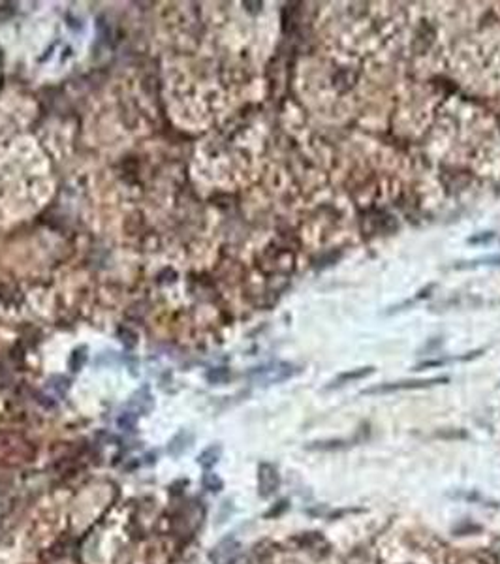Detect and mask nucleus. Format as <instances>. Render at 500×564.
Instances as JSON below:
<instances>
[{
    "label": "nucleus",
    "instance_id": "4",
    "mask_svg": "<svg viewBox=\"0 0 500 564\" xmlns=\"http://www.w3.org/2000/svg\"><path fill=\"white\" fill-rule=\"evenodd\" d=\"M239 544L233 538H226L220 544L211 551V560L213 564H235L237 557H239Z\"/></svg>",
    "mask_w": 500,
    "mask_h": 564
},
{
    "label": "nucleus",
    "instance_id": "9",
    "mask_svg": "<svg viewBox=\"0 0 500 564\" xmlns=\"http://www.w3.org/2000/svg\"><path fill=\"white\" fill-rule=\"evenodd\" d=\"M493 239V233H481V235H476V237H470L468 239V243H472V245H476V243H485V241H491Z\"/></svg>",
    "mask_w": 500,
    "mask_h": 564
},
{
    "label": "nucleus",
    "instance_id": "2",
    "mask_svg": "<svg viewBox=\"0 0 500 564\" xmlns=\"http://www.w3.org/2000/svg\"><path fill=\"white\" fill-rule=\"evenodd\" d=\"M278 485H280V476L273 465L269 463H263L258 468V489H260V495L263 498L271 497L278 491Z\"/></svg>",
    "mask_w": 500,
    "mask_h": 564
},
{
    "label": "nucleus",
    "instance_id": "3",
    "mask_svg": "<svg viewBox=\"0 0 500 564\" xmlns=\"http://www.w3.org/2000/svg\"><path fill=\"white\" fill-rule=\"evenodd\" d=\"M297 372H299V369H296V367L289 365V363H275V365H271V367L258 369L256 376H258V380H262V382L273 384V382H282V380L291 378Z\"/></svg>",
    "mask_w": 500,
    "mask_h": 564
},
{
    "label": "nucleus",
    "instance_id": "6",
    "mask_svg": "<svg viewBox=\"0 0 500 564\" xmlns=\"http://www.w3.org/2000/svg\"><path fill=\"white\" fill-rule=\"evenodd\" d=\"M218 459H220V446H211V448H207V450L197 457V463L209 470L211 466L217 465Z\"/></svg>",
    "mask_w": 500,
    "mask_h": 564
},
{
    "label": "nucleus",
    "instance_id": "8",
    "mask_svg": "<svg viewBox=\"0 0 500 564\" xmlns=\"http://www.w3.org/2000/svg\"><path fill=\"white\" fill-rule=\"evenodd\" d=\"M476 266H500V254H494V256H485V258H478L470 262V267Z\"/></svg>",
    "mask_w": 500,
    "mask_h": 564
},
{
    "label": "nucleus",
    "instance_id": "7",
    "mask_svg": "<svg viewBox=\"0 0 500 564\" xmlns=\"http://www.w3.org/2000/svg\"><path fill=\"white\" fill-rule=\"evenodd\" d=\"M203 485L207 487V489H211V491H220L222 489V480L218 478L217 474H213V472H207L203 476Z\"/></svg>",
    "mask_w": 500,
    "mask_h": 564
},
{
    "label": "nucleus",
    "instance_id": "1",
    "mask_svg": "<svg viewBox=\"0 0 500 564\" xmlns=\"http://www.w3.org/2000/svg\"><path fill=\"white\" fill-rule=\"evenodd\" d=\"M447 378H427V380H401V382H389L382 384L370 389H365L363 393H389V392H402V389H423L436 384H446Z\"/></svg>",
    "mask_w": 500,
    "mask_h": 564
},
{
    "label": "nucleus",
    "instance_id": "5",
    "mask_svg": "<svg viewBox=\"0 0 500 564\" xmlns=\"http://www.w3.org/2000/svg\"><path fill=\"white\" fill-rule=\"evenodd\" d=\"M374 372V369L372 367H365V369H355V371L352 372H342V374H339L331 384L327 385V389H337V387H342L344 384H348V382H354V380H359V378H365V376H368V374H372Z\"/></svg>",
    "mask_w": 500,
    "mask_h": 564
}]
</instances>
